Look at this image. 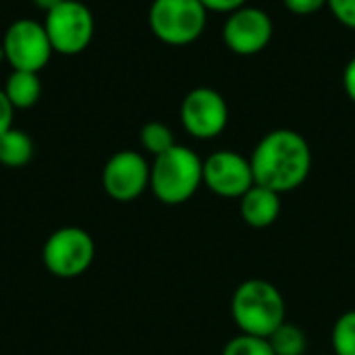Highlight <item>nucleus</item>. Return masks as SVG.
<instances>
[{
    "label": "nucleus",
    "instance_id": "nucleus-14",
    "mask_svg": "<svg viewBox=\"0 0 355 355\" xmlns=\"http://www.w3.org/2000/svg\"><path fill=\"white\" fill-rule=\"evenodd\" d=\"M33 158V139L21 129H8L0 135V164L8 168H21Z\"/></svg>",
    "mask_w": 355,
    "mask_h": 355
},
{
    "label": "nucleus",
    "instance_id": "nucleus-13",
    "mask_svg": "<svg viewBox=\"0 0 355 355\" xmlns=\"http://www.w3.org/2000/svg\"><path fill=\"white\" fill-rule=\"evenodd\" d=\"M2 89L15 110H25L35 106L42 96V83L37 73L33 71H12Z\"/></svg>",
    "mask_w": 355,
    "mask_h": 355
},
{
    "label": "nucleus",
    "instance_id": "nucleus-7",
    "mask_svg": "<svg viewBox=\"0 0 355 355\" xmlns=\"http://www.w3.org/2000/svg\"><path fill=\"white\" fill-rule=\"evenodd\" d=\"M0 44L4 48V58L12 67V71L40 73L54 54L44 23H37L33 19L12 21L6 27Z\"/></svg>",
    "mask_w": 355,
    "mask_h": 355
},
{
    "label": "nucleus",
    "instance_id": "nucleus-25",
    "mask_svg": "<svg viewBox=\"0 0 355 355\" xmlns=\"http://www.w3.org/2000/svg\"><path fill=\"white\" fill-rule=\"evenodd\" d=\"M0 60H6V58H4V48H2V44H0Z\"/></svg>",
    "mask_w": 355,
    "mask_h": 355
},
{
    "label": "nucleus",
    "instance_id": "nucleus-4",
    "mask_svg": "<svg viewBox=\"0 0 355 355\" xmlns=\"http://www.w3.org/2000/svg\"><path fill=\"white\" fill-rule=\"evenodd\" d=\"M206 12L200 0H154L148 21L160 42L185 46L196 42L206 29Z\"/></svg>",
    "mask_w": 355,
    "mask_h": 355
},
{
    "label": "nucleus",
    "instance_id": "nucleus-5",
    "mask_svg": "<svg viewBox=\"0 0 355 355\" xmlns=\"http://www.w3.org/2000/svg\"><path fill=\"white\" fill-rule=\"evenodd\" d=\"M44 29L56 54L75 56L89 46L94 37L96 21L92 10L83 2L64 0L56 8L46 12Z\"/></svg>",
    "mask_w": 355,
    "mask_h": 355
},
{
    "label": "nucleus",
    "instance_id": "nucleus-10",
    "mask_svg": "<svg viewBox=\"0 0 355 355\" xmlns=\"http://www.w3.org/2000/svg\"><path fill=\"white\" fill-rule=\"evenodd\" d=\"M104 191L116 202H131L150 187V164L133 150L112 154L102 171Z\"/></svg>",
    "mask_w": 355,
    "mask_h": 355
},
{
    "label": "nucleus",
    "instance_id": "nucleus-23",
    "mask_svg": "<svg viewBox=\"0 0 355 355\" xmlns=\"http://www.w3.org/2000/svg\"><path fill=\"white\" fill-rule=\"evenodd\" d=\"M343 85H345V92H347V96L352 98V102H355V56L349 60V64L345 67Z\"/></svg>",
    "mask_w": 355,
    "mask_h": 355
},
{
    "label": "nucleus",
    "instance_id": "nucleus-19",
    "mask_svg": "<svg viewBox=\"0 0 355 355\" xmlns=\"http://www.w3.org/2000/svg\"><path fill=\"white\" fill-rule=\"evenodd\" d=\"M327 4L337 21H341L349 29H355V0H329Z\"/></svg>",
    "mask_w": 355,
    "mask_h": 355
},
{
    "label": "nucleus",
    "instance_id": "nucleus-9",
    "mask_svg": "<svg viewBox=\"0 0 355 355\" xmlns=\"http://www.w3.org/2000/svg\"><path fill=\"white\" fill-rule=\"evenodd\" d=\"M204 185L218 198L239 200L256 185L250 158L233 150L212 152L204 160Z\"/></svg>",
    "mask_w": 355,
    "mask_h": 355
},
{
    "label": "nucleus",
    "instance_id": "nucleus-17",
    "mask_svg": "<svg viewBox=\"0 0 355 355\" xmlns=\"http://www.w3.org/2000/svg\"><path fill=\"white\" fill-rule=\"evenodd\" d=\"M333 355H355V310L341 314L331 331Z\"/></svg>",
    "mask_w": 355,
    "mask_h": 355
},
{
    "label": "nucleus",
    "instance_id": "nucleus-21",
    "mask_svg": "<svg viewBox=\"0 0 355 355\" xmlns=\"http://www.w3.org/2000/svg\"><path fill=\"white\" fill-rule=\"evenodd\" d=\"M12 119H15V108L8 102L4 89H0V135H4L8 129H12Z\"/></svg>",
    "mask_w": 355,
    "mask_h": 355
},
{
    "label": "nucleus",
    "instance_id": "nucleus-15",
    "mask_svg": "<svg viewBox=\"0 0 355 355\" xmlns=\"http://www.w3.org/2000/svg\"><path fill=\"white\" fill-rule=\"evenodd\" d=\"M268 343L275 355H304L308 352V335L295 322L285 320L270 337Z\"/></svg>",
    "mask_w": 355,
    "mask_h": 355
},
{
    "label": "nucleus",
    "instance_id": "nucleus-3",
    "mask_svg": "<svg viewBox=\"0 0 355 355\" xmlns=\"http://www.w3.org/2000/svg\"><path fill=\"white\" fill-rule=\"evenodd\" d=\"M204 183V160L185 146L175 144L156 156L150 166V189L166 206L191 200Z\"/></svg>",
    "mask_w": 355,
    "mask_h": 355
},
{
    "label": "nucleus",
    "instance_id": "nucleus-11",
    "mask_svg": "<svg viewBox=\"0 0 355 355\" xmlns=\"http://www.w3.org/2000/svg\"><path fill=\"white\" fill-rule=\"evenodd\" d=\"M225 44L239 56L262 52L272 37V21L262 8L241 6L229 15L223 29Z\"/></svg>",
    "mask_w": 355,
    "mask_h": 355
},
{
    "label": "nucleus",
    "instance_id": "nucleus-16",
    "mask_svg": "<svg viewBox=\"0 0 355 355\" xmlns=\"http://www.w3.org/2000/svg\"><path fill=\"white\" fill-rule=\"evenodd\" d=\"M139 141H141L144 150L150 152L156 158V156L164 154L166 150H171L175 146V135H173L168 125H164L160 121H152V123H146L141 127Z\"/></svg>",
    "mask_w": 355,
    "mask_h": 355
},
{
    "label": "nucleus",
    "instance_id": "nucleus-20",
    "mask_svg": "<svg viewBox=\"0 0 355 355\" xmlns=\"http://www.w3.org/2000/svg\"><path fill=\"white\" fill-rule=\"evenodd\" d=\"M329 0H285V6L295 15H314Z\"/></svg>",
    "mask_w": 355,
    "mask_h": 355
},
{
    "label": "nucleus",
    "instance_id": "nucleus-18",
    "mask_svg": "<svg viewBox=\"0 0 355 355\" xmlns=\"http://www.w3.org/2000/svg\"><path fill=\"white\" fill-rule=\"evenodd\" d=\"M223 355H275L268 339L239 333L227 341L223 347Z\"/></svg>",
    "mask_w": 355,
    "mask_h": 355
},
{
    "label": "nucleus",
    "instance_id": "nucleus-8",
    "mask_svg": "<svg viewBox=\"0 0 355 355\" xmlns=\"http://www.w3.org/2000/svg\"><path fill=\"white\" fill-rule=\"evenodd\" d=\"M183 129L198 139L218 137L229 123V106L212 87H196L181 102Z\"/></svg>",
    "mask_w": 355,
    "mask_h": 355
},
{
    "label": "nucleus",
    "instance_id": "nucleus-1",
    "mask_svg": "<svg viewBox=\"0 0 355 355\" xmlns=\"http://www.w3.org/2000/svg\"><path fill=\"white\" fill-rule=\"evenodd\" d=\"M254 181L279 196L295 191L312 171V150L306 137L293 129L266 133L252 152Z\"/></svg>",
    "mask_w": 355,
    "mask_h": 355
},
{
    "label": "nucleus",
    "instance_id": "nucleus-2",
    "mask_svg": "<svg viewBox=\"0 0 355 355\" xmlns=\"http://www.w3.org/2000/svg\"><path fill=\"white\" fill-rule=\"evenodd\" d=\"M231 318L239 333L268 339L287 320L285 297L270 281L248 279L233 291Z\"/></svg>",
    "mask_w": 355,
    "mask_h": 355
},
{
    "label": "nucleus",
    "instance_id": "nucleus-6",
    "mask_svg": "<svg viewBox=\"0 0 355 355\" xmlns=\"http://www.w3.org/2000/svg\"><path fill=\"white\" fill-rule=\"evenodd\" d=\"M96 245L87 231L79 227H62L54 231L42 252L44 266L58 279L81 277L94 262Z\"/></svg>",
    "mask_w": 355,
    "mask_h": 355
},
{
    "label": "nucleus",
    "instance_id": "nucleus-24",
    "mask_svg": "<svg viewBox=\"0 0 355 355\" xmlns=\"http://www.w3.org/2000/svg\"><path fill=\"white\" fill-rule=\"evenodd\" d=\"M37 8H42V10H52V8H56L60 2H64V0H31Z\"/></svg>",
    "mask_w": 355,
    "mask_h": 355
},
{
    "label": "nucleus",
    "instance_id": "nucleus-22",
    "mask_svg": "<svg viewBox=\"0 0 355 355\" xmlns=\"http://www.w3.org/2000/svg\"><path fill=\"white\" fill-rule=\"evenodd\" d=\"M206 10H216V12H235L237 8L245 6L248 0H200Z\"/></svg>",
    "mask_w": 355,
    "mask_h": 355
},
{
    "label": "nucleus",
    "instance_id": "nucleus-12",
    "mask_svg": "<svg viewBox=\"0 0 355 355\" xmlns=\"http://www.w3.org/2000/svg\"><path fill=\"white\" fill-rule=\"evenodd\" d=\"M239 214L243 223L252 229H268L279 220L281 214V196L268 187L254 185L239 198Z\"/></svg>",
    "mask_w": 355,
    "mask_h": 355
}]
</instances>
